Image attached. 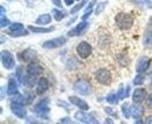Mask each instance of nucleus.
<instances>
[{
  "instance_id": "f257e3e1",
  "label": "nucleus",
  "mask_w": 152,
  "mask_h": 124,
  "mask_svg": "<svg viewBox=\"0 0 152 124\" xmlns=\"http://www.w3.org/2000/svg\"><path fill=\"white\" fill-rule=\"evenodd\" d=\"M115 21H116V25L118 26L119 29L122 31H128L132 27L133 25V18L131 14L129 13H124V12H121L116 15L115 18Z\"/></svg>"
},
{
  "instance_id": "f03ea898",
  "label": "nucleus",
  "mask_w": 152,
  "mask_h": 124,
  "mask_svg": "<svg viewBox=\"0 0 152 124\" xmlns=\"http://www.w3.org/2000/svg\"><path fill=\"white\" fill-rule=\"evenodd\" d=\"M33 111L38 115L40 118H48V114H49V104H48V100H42L38 102L34 108Z\"/></svg>"
},
{
  "instance_id": "7ed1b4c3",
  "label": "nucleus",
  "mask_w": 152,
  "mask_h": 124,
  "mask_svg": "<svg viewBox=\"0 0 152 124\" xmlns=\"http://www.w3.org/2000/svg\"><path fill=\"white\" fill-rule=\"evenodd\" d=\"M95 79L96 81L101 84H104V86H109L111 83V74L110 71L105 68H101L98 70L95 71Z\"/></svg>"
},
{
  "instance_id": "20e7f679",
  "label": "nucleus",
  "mask_w": 152,
  "mask_h": 124,
  "mask_svg": "<svg viewBox=\"0 0 152 124\" xmlns=\"http://www.w3.org/2000/svg\"><path fill=\"white\" fill-rule=\"evenodd\" d=\"M91 51H93V48H91L90 43H88L87 41H81V42L77 45V47H76V53H77V55H78L81 59H87V57H89L90 54H91Z\"/></svg>"
},
{
  "instance_id": "39448f33",
  "label": "nucleus",
  "mask_w": 152,
  "mask_h": 124,
  "mask_svg": "<svg viewBox=\"0 0 152 124\" xmlns=\"http://www.w3.org/2000/svg\"><path fill=\"white\" fill-rule=\"evenodd\" d=\"M74 90L81 95H89L91 92V87L86 80H77L74 83Z\"/></svg>"
},
{
  "instance_id": "423d86ee",
  "label": "nucleus",
  "mask_w": 152,
  "mask_h": 124,
  "mask_svg": "<svg viewBox=\"0 0 152 124\" xmlns=\"http://www.w3.org/2000/svg\"><path fill=\"white\" fill-rule=\"evenodd\" d=\"M1 62H2L4 68H6L8 70L13 69L14 66H15L14 57H13V55L10 53L8 51H2L1 52Z\"/></svg>"
},
{
  "instance_id": "0eeeda50",
  "label": "nucleus",
  "mask_w": 152,
  "mask_h": 124,
  "mask_svg": "<svg viewBox=\"0 0 152 124\" xmlns=\"http://www.w3.org/2000/svg\"><path fill=\"white\" fill-rule=\"evenodd\" d=\"M66 42H67V39L64 36H58V37H55V39H52V40H48V41L43 42L42 47L47 48V49H53V48H58V47L63 46Z\"/></svg>"
},
{
  "instance_id": "6e6552de",
  "label": "nucleus",
  "mask_w": 152,
  "mask_h": 124,
  "mask_svg": "<svg viewBox=\"0 0 152 124\" xmlns=\"http://www.w3.org/2000/svg\"><path fill=\"white\" fill-rule=\"evenodd\" d=\"M11 110H12V112H13L15 116H18L19 118H25L26 115H27L23 104H22L21 102H18V101H12V103H11Z\"/></svg>"
},
{
  "instance_id": "1a4fd4ad",
  "label": "nucleus",
  "mask_w": 152,
  "mask_h": 124,
  "mask_svg": "<svg viewBox=\"0 0 152 124\" xmlns=\"http://www.w3.org/2000/svg\"><path fill=\"white\" fill-rule=\"evenodd\" d=\"M75 120L82 122V123H94V124L98 123V121L96 120L95 117H93L90 114H87V112H83V111H77L76 112Z\"/></svg>"
},
{
  "instance_id": "9d476101",
  "label": "nucleus",
  "mask_w": 152,
  "mask_h": 124,
  "mask_svg": "<svg viewBox=\"0 0 152 124\" xmlns=\"http://www.w3.org/2000/svg\"><path fill=\"white\" fill-rule=\"evenodd\" d=\"M89 26V23L87 22V21H82V22H80L76 27H74L73 29H70L69 32H68V36H78L81 35L86 29H87V27Z\"/></svg>"
},
{
  "instance_id": "9b49d317",
  "label": "nucleus",
  "mask_w": 152,
  "mask_h": 124,
  "mask_svg": "<svg viewBox=\"0 0 152 124\" xmlns=\"http://www.w3.org/2000/svg\"><path fill=\"white\" fill-rule=\"evenodd\" d=\"M150 59L149 57H146V56H142L139 60H138V62H137V65H136V71L137 73H144V71H146V69L149 68V66H150Z\"/></svg>"
},
{
  "instance_id": "f8f14e48",
  "label": "nucleus",
  "mask_w": 152,
  "mask_h": 124,
  "mask_svg": "<svg viewBox=\"0 0 152 124\" xmlns=\"http://www.w3.org/2000/svg\"><path fill=\"white\" fill-rule=\"evenodd\" d=\"M146 98V90L143 88H137L132 94V101L134 103L140 104Z\"/></svg>"
},
{
  "instance_id": "ddd939ff",
  "label": "nucleus",
  "mask_w": 152,
  "mask_h": 124,
  "mask_svg": "<svg viewBox=\"0 0 152 124\" xmlns=\"http://www.w3.org/2000/svg\"><path fill=\"white\" fill-rule=\"evenodd\" d=\"M27 74L28 75H32V76H39L42 74L43 71V68L39 65V63H35V62H31L28 66H27Z\"/></svg>"
},
{
  "instance_id": "4468645a",
  "label": "nucleus",
  "mask_w": 152,
  "mask_h": 124,
  "mask_svg": "<svg viewBox=\"0 0 152 124\" xmlns=\"http://www.w3.org/2000/svg\"><path fill=\"white\" fill-rule=\"evenodd\" d=\"M69 102H70L72 104L76 106L77 108H80L81 110H89L88 103H87L84 100H81V98L77 97V96H70V97H69Z\"/></svg>"
},
{
  "instance_id": "2eb2a0df",
  "label": "nucleus",
  "mask_w": 152,
  "mask_h": 124,
  "mask_svg": "<svg viewBox=\"0 0 152 124\" xmlns=\"http://www.w3.org/2000/svg\"><path fill=\"white\" fill-rule=\"evenodd\" d=\"M48 88H49V82H48V80L45 79V77H41L38 81V83H37V94L41 95V94L46 92V91L48 90Z\"/></svg>"
},
{
  "instance_id": "dca6fc26",
  "label": "nucleus",
  "mask_w": 152,
  "mask_h": 124,
  "mask_svg": "<svg viewBox=\"0 0 152 124\" xmlns=\"http://www.w3.org/2000/svg\"><path fill=\"white\" fill-rule=\"evenodd\" d=\"M34 57H35V52L32 49H26L19 54V59L23 62H31Z\"/></svg>"
},
{
  "instance_id": "f3484780",
  "label": "nucleus",
  "mask_w": 152,
  "mask_h": 124,
  "mask_svg": "<svg viewBox=\"0 0 152 124\" xmlns=\"http://www.w3.org/2000/svg\"><path fill=\"white\" fill-rule=\"evenodd\" d=\"M7 94L10 96H13V95H18L19 94V90H18V84H17V81L11 79L8 81V86H7Z\"/></svg>"
},
{
  "instance_id": "a211bd4d",
  "label": "nucleus",
  "mask_w": 152,
  "mask_h": 124,
  "mask_svg": "<svg viewBox=\"0 0 152 124\" xmlns=\"http://www.w3.org/2000/svg\"><path fill=\"white\" fill-rule=\"evenodd\" d=\"M143 114H144V109L138 103H134V106H131V116L134 120H139Z\"/></svg>"
},
{
  "instance_id": "6ab92c4d",
  "label": "nucleus",
  "mask_w": 152,
  "mask_h": 124,
  "mask_svg": "<svg viewBox=\"0 0 152 124\" xmlns=\"http://www.w3.org/2000/svg\"><path fill=\"white\" fill-rule=\"evenodd\" d=\"M144 46L145 48H152V31L150 29L144 33Z\"/></svg>"
},
{
  "instance_id": "aec40b11",
  "label": "nucleus",
  "mask_w": 152,
  "mask_h": 124,
  "mask_svg": "<svg viewBox=\"0 0 152 124\" xmlns=\"http://www.w3.org/2000/svg\"><path fill=\"white\" fill-rule=\"evenodd\" d=\"M52 21V17L49 15V14H41V15H39L38 19L35 20V22L38 23V25H48L49 22Z\"/></svg>"
},
{
  "instance_id": "412c9836",
  "label": "nucleus",
  "mask_w": 152,
  "mask_h": 124,
  "mask_svg": "<svg viewBox=\"0 0 152 124\" xmlns=\"http://www.w3.org/2000/svg\"><path fill=\"white\" fill-rule=\"evenodd\" d=\"M35 77H37V76H32V75H28V74H27V76L23 77V82H22V84L26 86V87H28V88L34 87Z\"/></svg>"
},
{
  "instance_id": "4be33fe9",
  "label": "nucleus",
  "mask_w": 152,
  "mask_h": 124,
  "mask_svg": "<svg viewBox=\"0 0 152 124\" xmlns=\"http://www.w3.org/2000/svg\"><path fill=\"white\" fill-rule=\"evenodd\" d=\"M28 29L34 32V33H49V32H53L55 28L54 27H49V28H40V27H33V26H28Z\"/></svg>"
},
{
  "instance_id": "5701e85b",
  "label": "nucleus",
  "mask_w": 152,
  "mask_h": 124,
  "mask_svg": "<svg viewBox=\"0 0 152 124\" xmlns=\"http://www.w3.org/2000/svg\"><path fill=\"white\" fill-rule=\"evenodd\" d=\"M7 33L13 37H19V36H26L28 35V31H26L25 28L17 29V31H7Z\"/></svg>"
},
{
  "instance_id": "b1692460",
  "label": "nucleus",
  "mask_w": 152,
  "mask_h": 124,
  "mask_svg": "<svg viewBox=\"0 0 152 124\" xmlns=\"http://www.w3.org/2000/svg\"><path fill=\"white\" fill-rule=\"evenodd\" d=\"M144 81H145V75L143 74V73H138V75L134 77V80H133V84H136V86H142L143 83H144Z\"/></svg>"
},
{
  "instance_id": "393cba45",
  "label": "nucleus",
  "mask_w": 152,
  "mask_h": 124,
  "mask_svg": "<svg viewBox=\"0 0 152 124\" xmlns=\"http://www.w3.org/2000/svg\"><path fill=\"white\" fill-rule=\"evenodd\" d=\"M118 101H119L118 95L115 94V92H111V94H109V95L107 96V102H109L110 104H117Z\"/></svg>"
},
{
  "instance_id": "a878e982",
  "label": "nucleus",
  "mask_w": 152,
  "mask_h": 124,
  "mask_svg": "<svg viewBox=\"0 0 152 124\" xmlns=\"http://www.w3.org/2000/svg\"><path fill=\"white\" fill-rule=\"evenodd\" d=\"M52 13H53V18L55 19L56 21H61L62 19L64 18V13L62 11H58L56 8H53L52 10Z\"/></svg>"
},
{
  "instance_id": "bb28decb",
  "label": "nucleus",
  "mask_w": 152,
  "mask_h": 124,
  "mask_svg": "<svg viewBox=\"0 0 152 124\" xmlns=\"http://www.w3.org/2000/svg\"><path fill=\"white\" fill-rule=\"evenodd\" d=\"M122 111H123V115L125 118H130L131 117V106H128V103H124L122 106Z\"/></svg>"
},
{
  "instance_id": "cd10ccee",
  "label": "nucleus",
  "mask_w": 152,
  "mask_h": 124,
  "mask_svg": "<svg viewBox=\"0 0 152 124\" xmlns=\"http://www.w3.org/2000/svg\"><path fill=\"white\" fill-rule=\"evenodd\" d=\"M87 1H88V0H82V2H80L78 5H76V6H74V8H72L70 13H72V14H75L76 12H78V11H80V10H81V8H82V7L84 6V4H86Z\"/></svg>"
},
{
  "instance_id": "c85d7f7f",
  "label": "nucleus",
  "mask_w": 152,
  "mask_h": 124,
  "mask_svg": "<svg viewBox=\"0 0 152 124\" xmlns=\"http://www.w3.org/2000/svg\"><path fill=\"white\" fill-rule=\"evenodd\" d=\"M107 1H104V2H99L98 5H97V7H96V11H95V14L96 15H98L99 13H102V11L104 10V7L107 6Z\"/></svg>"
},
{
  "instance_id": "c756f323",
  "label": "nucleus",
  "mask_w": 152,
  "mask_h": 124,
  "mask_svg": "<svg viewBox=\"0 0 152 124\" xmlns=\"http://www.w3.org/2000/svg\"><path fill=\"white\" fill-rule=\"evenodd\" d=\"M8 25H11V21L8 20V19L5 17V14H1V23H0V26H1V28H5V27H7Z\"/></svg>"
},
{
  "instance_id": "7c9ffc66",
  "label": "nucleus",
  "mask_w": 152,
  "mask_h": 124,
  "mask_svg": "<svg viewBox=\"0 0 152 124\" xmlns=\"http://www.w3.org/2000/svg\"><path fill=\"white\" fill-rule=\"evenodd\" d=\"M23 28V25L20 23V22H14V23H11V27L8 31H17V29H21Z\"/></svg>"
},
{
  "instance_id": "2f4dec72",
  "label": "nucleus",
  "mask_w": 152,
  "mask_h": 124,
  "mask_svg": "<svg viewBox=\"0 0 152 124\" xmlns=\"http://www.w3.org/2000/svg\"><path fill=\"white\" fill-rule=\"evenodd\" d=\"M22 75H23V68H22V67H19V68L17 69V77H18V81H19L20 83L23 82V77H22Z\"/></svg>"
},
{
  "instance_id": "473e14b6",
  "label": "nucleus",
  "mask_w": 152,
  "mask_h": 124,
  "mask_svg": "<svg viewBox=\"0 0 152 124\" xmlns=\"http://www.w3.org/2000/svg\"><path fill=\"white\" fill-rule=\"evenodd\" d=\"M95 2H96V0H91V2H90V4L87 6V8H86V13H87V12H91V10H93Z\"/></svg>"
},
{
  "instance_id": "72a5a7b5",
  "label": "nucleus",
  "mask_w": 152,
  "mask_h": 124,
  "mask_svg": "<svg viewBox=\"0 0 152 124\" xmlns=\"http://www.w3.org/2000/svg\"><path fill=\"white\" fill-rule=\"evenodd\" d=\"M146 104H148L149 108L152 109V94H150V95L148 96V98H146Z\"/></svg>"
},
{
  "instance_id": "f704fd0d",
  "label": "nucleus",
  "mask_w": 152,
  "mask_h": 124,
  "mask_svg": "<svg viewBox=\"0 0 152 124\" xmlns=\"http://www.w3.org/2000/svg\"><path fill=\"white\" fill-rule=\"evenodd\" d=\"M52 2H53L55 6L60 7V8H62V1H61V0H52Z\"/></svg>"
},
{
  "instance_id": "c9c22d12",
  "label": "nucleus",
  "mask_w": 152,
  "mask_h": 124,
  "mask_svg": "<svg viewBox=\"0 0 152 124\" xmlns=\"http://www.w3.org/2000/svg\"><path fill=\"white\" fill-rule=\"evenodd\" d=\"M60 123H70V118H68V117L62 118V120H60Z\"/></svg>"
},
{
  "instance_id": "e433bc0d",
  "label": "nucleus",
  "mask_w": 152,
  "mask_h": 124,
  "mask_svg": "<svg viewBox=\"0 0 152 124\" xmlns=\"http://www.w3.org/2000/svg\"><path fill=\"white\" fill-rule=\"evenodd\" d=\"M104 110H105V111H107L108 114H110V115H113V114H114V110H113L111 108H108V106H107V108H105Z\"/></svg>"
},
{
  "instance_id": "4c0bfd02",
  "label": "nucleus",
  "mask_w": 152,
  "mask_h": 124,
  "mask_svg": "<svg viewBox=\"0 0 152 124\" xmlns=\"http://www.w3.org/2000/svg\"><path fill=\"white\" fill-rule=\"evenodd\" d=\"M64 2H66V5H67V6H72V5H73V2H74V0H64Z\"/></svg>"
},
{
  "instance_id": "58836bf2",
  "label": "nucleus",
  "mask_w": 152,
  "mask_h": 124,
  "mask_svg": "<svg viewBox=\"0 0 152 124\" xmlns=\"http://www.w3.org/2000/svg\"><path fill=\"white\" fill-rule=\"evenodd\" d=\"M145 123H152V116H148L145 118Z\"/></svg>"
},
{
  "instance_id": "ea45409f",
  "label": "nucleus",
  "mask_w": 152,
  "mask_h": 124,
  "mask_svg": "<svg viewBox=\"0 0 152 124\" xmlns=\"http://www.w3.org/2000/svg\"><path fill=\"white\" fill-rule=\"evenodd\" d=\"M149 26H150V27H151V28H152V18L150 19V22H149Z\"/></svg>"
},
{
  "instance_id": "a19ab883",
  "label": "nucleus",
  "mask_w": 152,
  "mask_h": 124,
  "mask_svg": "<svg viewBox=\"0 0 152 124\" xmlns=\"http://www.w3.org/2000/svg\"><path fill=\"white\" fill-rule=\"evenodd\" d=\"M150 87H151V89H152V82H151V84H150Z\"/></svg>"
},
{
  "instance_id": "79ce46f5",
  "label": "nucleus",
  "mask_w": 152,
  "mask_h": 124,
  "mask_svg": "<svg viewBox=\"0 0 152 124\" xmlns=\"http://www.w3.org/2000/svg\"><path fill=\"white\" fill-rule=\"evenodd\" d=\"M77 1H80V0H77Z\"/></svg>"
}]
</instances>
